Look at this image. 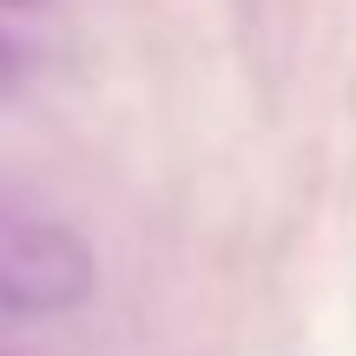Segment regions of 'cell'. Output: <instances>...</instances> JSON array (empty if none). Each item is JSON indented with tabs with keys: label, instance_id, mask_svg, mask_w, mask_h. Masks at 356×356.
Listing matches in <instances>:
<instances>
[{
	"label": "cell",
	"instance_id": "6da1fadb",
	"mask_svg": "<svg viewBox=\"0 0 356 356\" xmlns=\"http://www.w3.org/2000/svg\"><path fill=\"white\" fill-rule=\"evenodd\" d=\"M99 284L86 238L66 218L0 191V317H60Z\"/></svg>",
	"mask_w": 356,
	"mask_h": 356
},
{
	"label": "cell",
	"instance_id": "3957f363",
	"mask_svg": "<svg viewBox=\"0 0 356 356\" xmlns=\"http://www.w3.org/2000/svg\"><path fill=\"white\" fill-rule=\"evenodd\" d=\"M0 7H47V0H0Z\"/></svg>",
	"mask_w": 356,
	"mask_h": 356
},
{
	"label": "cell",
	"instance_id": "7a4b0ae2",
	"mask_svg": "<svg viewBox=\"0 0 356 356\" xmlns=\"http://www.w3.org/2000/svg\"><path fill=\"white\" fill-rule=\"evenodd\" d=\"M20 73H26V66H20V47H13V40L0 33V99H7V92L20 86Z\"/></svg>",
	"mask_w": 356,
	"mask_h": 356
},
{
	"label": "cell",
	"instance_id": "277c9868",
	"mask_svg": "<svg viewBox=\"0 0 356 356\" xmlns=\"http://www.w3.org/2000/svg\"><path fill=\"white\" fill-rule=\"evenodd\" d=\"M0 356H7V350H0Z\"/></svg>",
	"mask_w": 356,
	"mask_h": 356
}]
</instances>
